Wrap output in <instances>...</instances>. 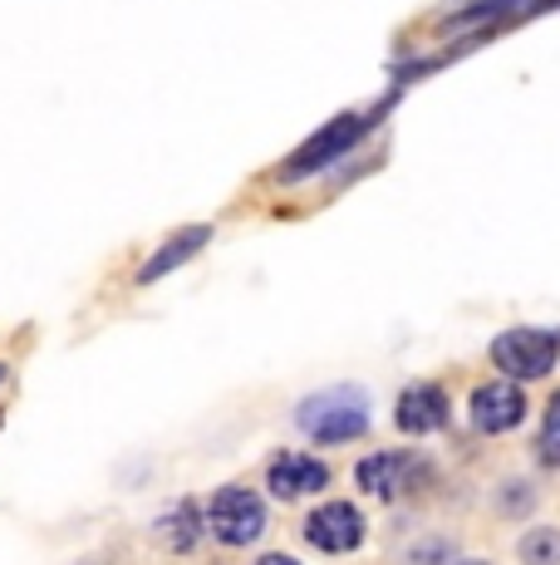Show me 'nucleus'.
Returning <instances> with one entry per match:
<instances>
[{
	"label": "nucleus",
	"mask_w": 560,
	"mask_h": 565,
	"mask_svg": "<svg viewBox=\"0 0 560 565\" xmlns=\"http://www.w3.org/2000/svg\"><path fill=\"white\" fill-rule=\"evenodd\" d=\"M6 384H10V364L0 360V394H6Z\"/></svg>",
	"instance_id": "6ab92c4d"
},
{
	"label": "nucleus",
	"mask_w": 560,
	"mask_h": 565,
	"mask_svg": "<svg viewBox=\"0 0 560 565\" xmlns=\"http://www.w3.org/2000/svg\"><path fill=\"white\" fill-rule=\"evenodd\" d=\"M79 565H109V561H79Z\"/></svg>",
	"instance_id": "aec40b11"
},
{
	"label": "nucleus",
	"mask_w": 560,
	"mask_h": 565,
	"mask_svg": "<svg viewBox=\"0 0 560 565\" xmlns=\"http://www.w3.org/2000/svg\"><path fill=\"white\" fill-rule=\"evenodd\" d=\"M212 242V226L207 222H197V226H182V232H172L168 242H158L153 252H148V260L138 266V286H153V280H163L172 276V270H182L192 256H202V246Z\"/></svg>",
	"instance_id": "f8f14e48"
},
{
	"label": "nucleus",
	"mask_w": 560,
	"mask_h": 565,
	"mask_svg": "<svg viewBox=\"0 0 560 565\" xmlns=\"http://www.w3.org/2000/svg\"><path fill=\"white\" fill-rule=\"evenodd\" d=\"M526 413H531V398H526V388L511 384V379H487V384H477L467 394V423L482 438H506V433H516L526 423Z\"/></svg>",
	"instance_id": "6e6552de"
},
{
	"label": "nucleus",
	"mask_w": 560,
	"mask_h": 565,
	"mask_svg": "<svg viewBox=\"0 0 560 565\" xmlns=\"http://www.w3.org/2000/svg\"><path fill=\"white\" fill-rule=\"evenodd\" d=\"M290 423L310 448H354L374 428V398L364 384H330L300 398L290 408Z\"/></svg>",
	"instance_id": "f257e3e1"
},
{
	"label": "nucleus",
	"mask_w": 560,
	"mask_h": 565,
	"mask_svg": "<svg viewBox=\"0 0 560 565\" xmlns=\"http://www.w3.org/2000/svg\"><path fill=\"white\" fill-rule=\"evenodd\" d=\"M251 565H305L300 556H290V551H261Z\"/></svg>",
	"instance_id": "f3484780"
},
{
	"label": "nucleus",
	"mask_w": 560,
	"mask_h": 565,
	"mask_svg": "<svg viewBox=\"0 0 560 565\" xmlns=\"http://www.w3.org/2000/svg\"><path fill=\"white\" fill-rule=\"evenodd\" d=\"M266 497L280 507H300L310 502V497L330 492V482H335V467L325 458H315L310 448H276L271 458H266Z\"/></svg>",
	"instance_id": "0eeeda50"
},
{
	"label": "nucleus",
	"mask_w": 560,
	"mask_h": 565,
	"mask_svg": "<svg viewBox=\"0 0 560 565\" xmlns=\"http://www.w3.org/2000/svg\"><path fill=\"white\" fill-rule=\"evenodd\" d=\"M148 541L172 561H192L212 541L207 536V507H202L197 497H172L163 512L148 521Z\"/></svg>",
	"instance_id": "1a4fd4ad"
},
{
	"label": "nucleus",
	"mask_w": 560,
	"mask_h": 565,
	"mask_svg": "<svg viewBox=\"0 0 560 565\" xmlns=\"http://www.w3.org/2000/svg\"><path fill=\"white\" fill-rule=\"evenodd\" d=\"M457 556H462V546L452 531H423V536H413L403 546L398 565H452Z\"/></svg>",
	"instance_id": "2eb2a0df"
},
{
	"label": "nucleus",
	"mask_w": 560,
	"mask_h": 565,
	"mask_svg": "<svg viewBox=\"0 0 560 565\" xmlns=\"http://www.w3.org/2000/svg\"><path fill=\"white\" fill-rule=\"evenodd\" d=\"M452 565H492V561H487V556H457Z\"/></svg>",
	"instance_id": "a211bd4d"
},
{
	"label": "nucleus",
	"mask_w": 560,
	"mask_h": 565,
	"mask_svg": "<svg viewBox=\"0 0 560 565\" xmlns=\"http://www.w3.org/2000/svg\"><path fill=\"white\" fill-rule=\"evenodd\" d=\"M433 477H438L433 458L418 448H379L354 462V487H359V497H374L379 507H398V502H408V497L428 492Z\"/></svg>",
	"instance_id": "f03ea898"
},
{
	"label": "nucleus",
	"mask_w": 560,
	"mask_h": 565,
	"mask_svg": "<svg viewBox=\"0 0 560 565\" xmlns=\"http://www.w3.org/2000/svg\"><path fill=\"white\" fill-rule=\"evenodd\" d=\"M452 423V394L438 379H418V384L398 388L394 398V428L403 438H438Z\"/></svg>",
	"instance_id": "9d476101"
},
{
	"label": "nucleus",
	"mask_w": 560,
	"mask_h": 565,
	"mask_svg": "<svg viewBox=\"0 0 560 565\" xmlns=\"http://www.w3.org/2000/svg\"><path fill=\"white\" fill-rule=\"evenodd\" d=\"M271 531V502L246 482H226L207 497V536L222 551H251Z\"/></svg>",
	"instance_id": "7ed1b4c3"
},
{
	"label": "nucleus",
	"mask_w": 560,
	"mask_h": 565,
	"mask_svg": "<svg viewBox=\"0 0 560 565\" xmlns=\"http://www.w3.org/2000/svg\"><path fill=\"white\" fill-rule=\"evenodd\" d=\"M560 0H452L443 10V35H487V30H502L511 20L541 15V10H556Z\"/></svg>",
	"instance_id": "9b49d317"
},
{
	"label": "nucleus",
	"mask_w": 560,
	"mask_h": 565,
	"mask_svg": "<svg viewBox=\"0 0 560 565\" xmlns=\"http://www.w3.org/2000/svg\"><path fill=\"white\" fill-rule=\"evenodd\" d=\"M300 541H305L315 556L344 561L369 546V516H364V507L349 502V497H330V502H315L300 516Z\"/></svg>",
	"instance_id": "39448f33"
},
{
	"label": "nucleus",
	"mask_w": 560,
	"mask_h": 565,
	"mask_svg": "<svg viewBox=\"0 0 560 565\" xmlns=\"http://www.w3.org/2000/svg\"><path fill=\"white\" fill-rule=\"evenodd\" d=\"M374 118H379V108H374V114H340V118H330L320 134H310L295 153L280 162V182L290 188V182H305V178H315V172H325L330 162L349 158L354 148L369 138Z\"/></svg>",
	"instance_id": "423d86ee"
},
{
	"label": "nucleus",
	"mask_w": 560,
	"mask_h": 565,
	"mask_svg": "<svg viewBox=\"0 0 560 565\" xmlns=\"http://www.w3.org/2000/svg\"><path fill=\"white\" fill-rule=\"evenodd\" d=\"M487 360L502 379H511L521 388L536 384V379H551L560 364V330L556 324H511L487 344Z\"/></svg>",
	"instance_id": "20e7f679"
},
{
	"label": "nucleus",
	"mask_w": 560,
	"mask_h": 565,
	"mask_svg": "<svg viewBox=\"0 0 560 565\" xmlns=\"http://www.w3.org/2000/svg\"><path fill=\"white\" fill-rule=\"evenodd\" d=\"M536 458L541 467H560V388H551L541 423H536Z\"/></svg>",
	"instance_id": "dca6fc26"
},
{
	"label": "nucleus",
	"mask_w": 560,
	"mask_h": 565,
	"mask_svg": "<svg viewBox=\"0 0 560 565\" xmlns=\"http://www.w3.org/2000/svg\"><path fill=\"white\" fill-rule=\"evenodd\" d=\"M511 551L521 565H560V526H551V521H531V526H521V536H516Z\"/></svg>",
	"instance_id": "4468645a"
},
{
	"label": "nucleus",
	"mask_w": 560,
	"mask_h": 565,
	"mask_svg": "<svg viewBox=\"0 0 560 565\" xmlns=\"http://www.w3.org/2000/svg\"><path fill=\"white\" fill-rule=\"evenodd\" d=\"M492 512L502 521H516V526H531V516L541 512V482L526 472H511L492 487Z\"/></svg>",
	"instance_id": "ddd939ff"
}]
</instances>
